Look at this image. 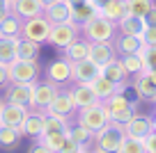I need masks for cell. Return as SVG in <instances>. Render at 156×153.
I'll return each instance as SVG.
<instances>
[{
  "instance_id": "obj_1",
  "label": "cell",
  "mask_w": 156,
  "mask_h": 153,
  "mask_svg": "<svg viewBox=\"0 0 156 153\" xmlns=\"http://www.w3.org/2000/svg\"><path fill=\"white\" fill-rule=\"evenodd\" d=\"M126 137L124 133V124H117V121H108L101 130L94 133V148L103 153H117L122 139Z\"/></svg>"
},
{
  "instance_id": "obj_2",
  "label": "cell",
  "mask_w": 156,
  "mask_h": 153,
  "mask_svg": "<svg viewBox=\"0 0 156 153\" xmlns=\"http://www.w3.org/2000/svg\"><path fill=\"white\" fill-rule=\"evenodd\" d=\"M117 32V23L115 21H108L106 16H94L92 21L80 25V34L87 41H112Z\"/></svg>"
},
{
  "instance_id": "obj_3",
  "label": "cell",
  "mask_w": 156,
  "mask_h": 153,
  "mask_svg": "<svg viewBox=\"0 0 156 153\" xmlns=\"http://www.w3.org/2000/svg\"><path fill=\"white\" fill-rule=\"evenodd\" d=\"M108 107V114H110V121H117V124H126V121L133 119V114L138 112L136 100H129L124 96V91H117L110 98L103 100Z\"/></svg>"
},
{
  "instance_id": "obj_4",
  "label": "cell",
  "mask_w": 156,
  "mask_h": 153,
  "mask_svg": "<svg viewBox=\"0 0 156 153\" xmlns=\"http://www.w3.org/2000/svg\"><path fill=\"white\" fill-rule=\"evenodd\" d=\"M108 121H110V114H108V107H106L103 100L97 103V105H90V107L78 110V114H76V124H80L83 128H87L90 133L101 130Z\"/></svg>"
},
{
  "instance_id": "obj_5",
  "label": "cell",
  "mask_w": 156,
  "mask_h": 153,
  "mask_svg": "<svg viewBox=\"0 0 156 153\" xmlns=\"http://www.w3.org/2000/svg\"><path fill=\"white\" fill-rule=\"evenodd\" d=\"M78 34H80V25H78L76 21H69V23H53L46 41H48L51 46L64 50L69 43H73L78 39Z\"/></svg>"
},
{
  "instance_id": "obj_6",
  "label": "cell",
  "mask_w": 156,
  "mask_h": 153,
  "mask_svg": "<svg viewBox=\"0 0 156 153\" xmlns=\"http://www.w3.org/2000/svg\"><path fill=\"white\" fill-rule=\"evenodd\" d=\"M7 71H9V82H23V85H34L41 76L39 64L25 59H14L12 64H7Z\"/></svg>"
},
{
  "instance_id": "obj_7",
  "label": "cell",
  "mask_w": 156,
  "mask_h": 153,
  "mask_svg": "<svg viewBox=\"0 0 156 153\" xmlns=\"http://www.w3.org/2000/svg\"><path fill=\"white\" fill-rule=\"evenodd\" d=\"M48 32H51V21L46 19L44 14L25 19L23 28H21V37L32 39V41H37V43H44L46 39H48Z\"/></svg>"
},
{
  "instance_id": "obj_8",
  "label": "cell",
  "mask_w": 156,
  "mask_h": 153,
  "mask_svg": "<svg viewBox=\"0 0 156 153\" xmlns=\"http://www.w3.org/2000/svg\"><path fill=\"white\" fill-rule=\"evenodd\" d=\"M60 87L51 80H44V82H34V94H32V110H39V112H46L48 105L53 103V98L58 96Z\"/></svg>"
},
{
  "instance_id": "obj_9",
  "label": "cell",
  "mask_w": 156,
  "mask_h": 153,
  "mask_svg": "<svg viewBox=\"0 0 156 153\" xmlns=\"http://www.w3.org/2000/svg\"><path fill=\"white\" fill-rule=\"evenodd\" d=\"M46 80L55 82V85H67L73 80V71H71V62L67 57H58L53 62H48L46 66Z\"/></svg>"
},
{
  "instance_id": "obj_10",
  "label": "cell",
  "mask_w": 156,
  "mask_h": 153,
  "mask_svg": "<svg viewBox=\"0 0 156 153\" xmlns=\"http://www.w3.org/2000/svg\"><path fill=\"white\" fill-rule=\"evenodd\" d=\"M32 94H34V85H23V82H9L5 89V100L7 103H16L32 110Z\"/></svg>"
},
{
  "instance_id": "obj_11",
  "label": "cell",
  "mask_w": 156,
  "mask_h": 153,
  "mask_svg": "<svg viewBox=\"0 0 156 153\" xmlns=\"http://www.w3.org/2000/svg\"><path fill=\"white\" fill-rule=\"evenodd\" d=\"M71 71H73V82H78V85H90L97 76H101V66L90 57L71 62Z\"/></svg>"
},
{
  "instance_id": "obj_12",
  "label": "cell",
  "mask_w": 156,
  "mask_h": 153,
  "mask_svg": "<svg viewBox=\"0 0 156 153\" xmlns=\"http://www.w3.org/2000/svg\"><path fill=\"white\" fill-rule=\"evenodd\" d=\"M30 107H23V105H16V103H2V107H0V124L5 126H14V128H21L25 121V117H28Z\"/></svg>"
},
{
  "instance_id": "obj_13",
  "label": "cell",
  "mask_w": 156,
  "mask_h": 153,
  "mask_svg": "<svg viewBox=\"0 0 156 153\" xmlns=\"http://www.w3.org/2000/svg\"><path fill=\"white\" fill-rule=\"evenodd\" d=\"M46 112H51V114H60V117H69V119H71L73 112H78L71 91H69V89L58 91V96L53 98V103L48 105V110H46Z\"/></svg>"
},
{
  "instance_id": "obj_14",
  "label": "cell",
  "mask_w": 156,
  "mask_h": 153,
  "mask_svg": "<svg viewBox=\"0 0 156 153\" xmlns=\"http://www.w3.org/2000/svg\"><path fill=\"white\" fill-rule=\"evenodd\" d=\"M151 130H154V126H151V117L149 114H140V112H136L133 119L124 124V133L131 135V137H138V139H145Z\"/></svg>"
},
{
  "instance_id": "obj_15",
  "label": "cell",
  "mask_w": 156,
  "mask_h": 153,
  "mask_svg": "<svg viewBox=\"0 0 156 153\" xmlns=\"http://www.w3.org/2000/svg\"><path fill=\"white\" fill-rule=\"evenodd\" d=\"M44 119H46V112L30 110L28 117H25V121H23V126H21V133L32 137V139H39L44 135Z\"/></svg>"
},
{
  "instance_id": "obj_16",
  "label": "cell",
  "mask_w": 156,
  "mask_h": 153,
  "mask_svg": "<svg viewBox=\"0 0 156 153\" xmlns=\"http://www.w3.org/2000/svg\"><path fill=\"white\" fill-rule=\"evenodd\" d=\"M44 16L51 21V25H53V23H69V21H73L71 5L64 2V0H55V2L46 5L44 7Z\"/></svg>"
},
{
  "instance_id": "obj_17",
  "label": "cell",
  "mask_w": 156,
  "mask_h": 153,
  "mask_svg": "<svg viewBox=\"0 0 156 153\" xmlns=\"http://www.w3.org/2000/svg\"><path fill=\"white\" fill-rule=\"evenodd\" d=\"M117 53H115V46L112 41H90V59L97 62L99 66L108 64L110 59H115Z\"/></svg>"
},
{
  "instance_id": "obj_18",
  "label": "cell",
  "mask_w": 156,
  "mask_h": 153,
  "mask_svg": "<svg viewBox=\"0 0 156 153\" xmlns=\"http://www.w3.org/2000/svg\"><path fill=\"white\" fill-rule=\"evenodd\" d=\"M101 76H106L108 80H112V82H117V85L122 87V91L126 89L129 73H126V69H124V64H122L119 57H115V59H110L108 64H103V66H101Z\"/></svg>"
},
{
  "instance_id": "obj_19",
  "label": "cell",
  "mask_w": 156,
  "mask_h": 153,
  "mask_svg": "<svg viewBox=\"0 0 156 153\" xmlns=\"http://www.w3.org/2000/svg\"><path fill=\"white\" fill-rule=\"evenodd\" d=\"M73 96V103H76L78 110H83V107H90V105H97V103H101V98H99L97 94H94V89L90 85H78L73 89H69Z\"/></svg>"
},
{
  "instance_id": "obj_20",
  "label": "cell",
  "mask_w": 156,
  "mask_h": 153,
  "mask_svg": "<svg viewBox=\"0 0 156 153\" xmlns=\"http://www.w3.org/2000/svg\"><path fill=\"white\" fill-rule=\"evenodd\" d=\"M12 12H14L19 19H32V16L44 14V5L41 0H14L12 2Z\"/></svg>"
},
{
  "instance_id": "obj_21",
  "label": "cell",
  "mask_w": 156,
  "mask_h": 153,
  "mask_svg": "<svg viewBox=\"0 0 156 153\" xmlns=\"http://www.w3.org/2000/svg\"><path fill=\"white\" fill-rule=\"evenodd\" d=\"M115 46V53L122 57V55H131V53H138L142 48V39L140 37H133V34H119V37L112 41Z\"/></svg>"
},
{
  "instance_id": "obj_22",
  "label": "cell",
  "mask_w": 156,
  "mask_h": 153,
  "mask_svg": "<svg viewBox=\"0 0 156 153\" xmlns=\"http://www.w3.org/2000/svg\"><path fill=\"white\" fill-rule=\"evenodd\" d=\"M19 41L21 37H0V64H12L19 59Z\"/></svg>"
},
{
  "instance_id": "obj_23",
  "label": "cell",
  "mask_w": 156,
  "mask_h": 153,
  "mask_svg": "<svg viewBox=\"0 0 156 153\" xmlns=\"http://www.w3.org/2000/svg\"><path fill=\"white\" fill-rule=\"evenodd\" d=\"M133 89H136L138 98H142V100H151L156 96V85L151 82V78L145 71L133 76Z\"/></svg>"
},
{
  "instance_id": "obj_24",
  "label": "cell",
  "mask_w": 156,
  "mask_h": 153,
  "mask_svg": "<svg viewBox=\"0 0 156 153\" xmlns=\"http://www.w3.org/2000/svg\"><path fill=\"white\" fill-rule=\"evenodd\" d=\"M147 23L145 19H140V16H131L126 14L122 21H117V30H119V34H133V37H140L142 32H145Z\"/></svg>"
},
{
  "instance_id": "obj_25",
  "label": "cell",
  "mask_w": 156,
  "mask_h": 153,
  "mask_svg": "<svg viewBox=\"0 0 156 153\" xmlns=\"http://www.w3.org/2000/svg\"><path fill=\"white\" fill-rule=\"evenodd\" d=\"M90 87L94 89V94L99 96L101 100H106V98H110L112 94H117V91H122V87L117 85V82H112V80H108L106 76H97L92 82H90Z\"/></svg>"
},
{
  "instance_id": "obj_26",
  "label": "cell",
  "mask_w": 156,
  "mask_h": 153,
  "mask_svg": "<svg viewBox=\"0 0 156 153\" xmlns=\"http://www.w3.org/2000/svg\"><path fill=\"white\" fill-rule=\"evenodd\" d=\"M21 28H23V19H19L12 9L0 19V34L2 37H21Z\"/></svg>"
},
{
  "instance_id": "obj_27",
  "label": "cell",
  "mask_w": 156,
  "mask_h": 153,
  "mask_svg": "<svg viewBox=\"0 0 156 153\" xmlns=\"http://www.w3.org/2000/svg\"><path fill=\"white\" fill-rule=\"evenodd\" d=\"M21 128H14V126H5L0 124V148H5V151H12L21 144Z\"/></svg>"
},
{
  "instance_id": "obj_28",
  "label": "cell",
  "mask_w": 156,
  "mask_h": 153,
  "mask_svg": "<svg viewBox=\"0 0 156 153\" xmlns=\"http://www.w3.org/2000/svg\"><path fill=\"white\" fill-rule=\"evenodd\" d=\"M62 57H67L69 62H78V59L90 57V41L87 39H76L73 43H69L67 48L62 50Z\"/></svg>"
},
{
  "instance_id": "obj_29",
  "label": "cell",
  "mask_w": 156,
  "mask_h": 153,
  "mask_svg": "<svg viewBox=\"0 0 156 153\" xmlns=\"http://www.w3.org/2000/svg\"><path fill=\"white\" fill-rule=\"evenodd\" d=\"M41 43L32 41V39H25L21 37L19 41V59H25V62H37L39 59V53H41Z\"/></svg>"
},
{
  "instance_id": "obj_30",
  "label": "cell",
  "mask_w": 156,
  "mask_h": 153,
  "mask_svg": "<svg viewBox=\"0 0 156 153\" xmlns=\"http://www.w3.org/2000/svg\"><path fill=\"white\" fill-rule=\"evenodd\" d=\"M101 12H99V7H94V5H90L87 0L85 2H80V5H76V7H71V16H73V21H76L78 25H83V23H87V21H92L94 16H99Z\"/></svg>"
},
{
  "instance_id": "obj_31",
  "label": "cell",
  "mask_w": 156,
  "mask_h": 153,
  "mask_svg": "<svg viewBox=\"0 0 156 153\" xmlns=\"http://www.w3.org/2000/svg\"><path fill=\"white\" fill-rule=\"evenodd\" d=\"M101 16H106L108 21H122L126 16V2L124 0H108L106 5L101 7Z\"/></svg>"
},
{
  "instance_id": "obj_32",
  "label": "cell",
  "mask_w": 156,
  "mask_h": 153,
  "mask_svg": "<svg viewBox=\"0 0 156 153\" xmlns=\"http://www.w3.org/2000/svg\"><path fill=\"white\" fill-rule=\"evenodd\" d=\"M69 128H71L69 117H60V114H51V112H46L44 133H69Z\"/></svg>"
},
{
  "instance_id": "obj_33",
  "label": "cell",
  "mask_w": 156,
  "mask_h": 153,
  "mask_svg": "<svg viewBox=\"0 0 156 153\" xmlns=\"http://www.w3.org/2000/svg\"><path fill=\"white\" fill-rule=\"evenodd\" d=\"M67 135H69V137H71L73 142L78 144V146H85V148H90V144H94V133H90V130H87V128H83L80 124L71 126Z\"/></svg>"
},
{
  "instance_id": "obj_34",
  "label": "cell",
  "mask_w": 156,
  "mask_h": 153,
  "mask_svg": "<svg viewBox=\"0 0 156 153\" xmlns=\"http://www.w3.org/2000/svg\"><path fill=\"white\" fill-rule=\"evenodd\" d=\"M124 2H126V14L140 16V19H145L147 12H149L151 7L156 5L154 0H124Z\"/></svg>"
},
{
  "instance_id": "obj_35",
  "label": "cell",
  "mask_w": 156,
  "mask_h": 153,
  "mask_svg": "<svg viewBox=\"0 0 156 153\" xmlns=\"http://www.w3.org/2000/svg\"><path fill=\"white\" fill-rule=\"evenodd\" d=\"M117 153H147L145 139H138V137L126 135V137L122 139V144H119V148H117Z\"/></svg>"
},
{
  "instance_id": "obj_36",
  "label": "cell",
  "mask_w": 156,
  "mask_h": 153,
  "mask_svg": "<svg viewBox=\"0 0 156 153\" xmlns=\"http://www.w3.org/2000/svg\"><path fill=\"white\" fill-rule=\"evenodd\" d=\"M39 142L46 144L53 153H60V148H62L64 142H67V133H44L39 137Z\"/></svg>"
},
{
  "instance_id": "obj_37",
  "label": "cell",
  "mask_w": 156,
  "mask_h": 153,
  "mask_svg": "<svg viewBox=\"0 0 156 153\" xmlns=\"http://www.w3.org/2000/svg\"><path fill=\"white\" fill-rule=\"evenodd\" d=\"M122 64H124V69H126V73L129 76H138V73H142L145 71V66H142V57L138 53H131V55H122Z\"/></svg>"
},
{
  "instance_id": "obj_38",
  "label": "cell",
  "mask_w": 156,
  "mask_h": 153,
  "mask_svg": "<svg viewBox=\"0 0 156 153\" xmlns=\"http://www.w3.org/2000/svg\"><path fill=\"white\" fill-rule=\"evenodd\" d=\"M138 55L142 57V66H145V71L156 69V46H145V43H142V48L138 50Z\"/></svg>"
},
{
  "instance_id": "obj_39",
  "label": "cell",
  "mask_w": 156,
  "mask_h": 153,
  "mask_svg": "<svg viewBox=\"0 0 156 153\" xmlns=\"http://www.w3.org/2000/svg\"><path fill=\"white\" fill-rule=\"evenodd\" d=\"M140 39L145 46H156V25H147L145 32L140 34Z\"/></svg>"
},
{
  "instance_id": "obj_40",
  "label": "cell",
  "mask_w": 156,
  "mask_h": 153,
  "mask_svg": "<svg viewBox=\"0 0 156 153\" xmlns=\"http://www.w3.org/2000/svg\"><path fill=\"white\" fill-rule=\"evenodd\" d=\"M145 148H147V153H156V130H151L145 137Z\"/></svg>"
},
{
  "instance_id": "obj_41",
  "label": "cell",
  "mask_w": 156,
  "mask_h": 153,
  "mask_svg": "<svg viewBox=\"0 0 156 153\" xmlns=\"http://www.w3.org/2000/svg\"><path fill=\"white\" fill-rule=\"evenodd\" d=\"M28 153H53V151H51V148L46 146V144H41V142L37 139V142H34L32 146L28 148Z\"/></svg>"
},
{
  "instance_id": "obj_42",
  "label": "cell",
  "mask_w": 156,
  "mask_h": 153,
  "mask_svg": "<svg viewBox=\"0 0 156 153\" xmlns=\"http://www.w3.org/2000/svg\"><path fill=\"white\" fill-rule=\"evenodd\" d=\"M76 148H80V146H78V144H76V142H73V139L67 135V142H64V146L60 148V153H73Z\"/></svg>"
},
{
  "instance_id": "obj_43",
  "label": "cell",
  "mask_w": 156,
  "mask_h": 153,
  "mask_svg": "<svg viewBox=\"0 0 156 153\" xmlns=\"http://www.w3.org/2000/svg\"><path fill=\"white\" fill-rule=\"evenodd\" d=\"M9 85V71H7V64H0V87Z\"/></svg>"
},
{
  "instance_id": "obj_44",
  "label": "cell",
  "mask_w": 156,
  "mask_h": 153,
  "mask_svg": "<svg viewBox=\"0 0 156 153\" xmlns=\"http://www.w3.org/2000/svg\"><path fill=\"white\" fill-rule=\"evenodd\" d=\"M145 23H147V25H156V5L151 7L149 12H147V16H145Z\"/></svg>"
},
{
  "instance_id": "obj_45",
  "label": "cell",
  "mask_w": 156,
  "mask_h": 153,
  "mask_svg": "<svg viewBox=\"0 0 156 153\" xmlns=\"http://www.w3.org/2000/svg\"><path fill=\"white\" fill-rule=\"evenodd\" d=\"M9 9H12V5H9V2H7V0H0V19H2V16H5Z\"/></svg>"
},
{
  "instance_id": "obj_46",
  "label": "cell",
  "mask_w": 156,
  "mask_h": 153,
  "mask_svg": "<svg viewBox=\"0 0 156 153\" xmlns=\"http://www.w3.org/2000/svg\"><path fill=\"white\" fill-rule=\"evenodd\" d=\"M87 2H90V5H94V7H99V12H101V7L106 5L108 0H87Z\"/></svg>"
},
{
  "instance_id": "obj_47",
  "label": "cell",
  "mask_w": 156,
  "mask_h": 153,
  "mask_svg": "<svg viewBox=\"0 0 156 153\" xmlns=\"http://www.w3.org/2000/svg\"><path fill=\"white\" fill-rule=\"evenodd\" d=\"M145 73H147V76L151 78V82H154V85H156V69H151V71H145Z\"/></svg>"
},
{
  "instance_id": "obj_48",
  "label": "cell",
  "mask_w": 156,
  "mask_h": 153,
  "mask_svg": "<svg viewBox=\"0 0 156 153\" xmlns=\"http://www.w3.org/2000/svg\"><path fill=\"white\" fill-rule=\"evenodd\" d=\"M64 2H69L71 7H76V5H80V2H85V0H64Z\"/></svg>"
},
{
  "instance_id": "obj_49",
  "label": "cell",
  "mask_w": 156,
  "mask_h": 153,
  "mask_svg": "<svg viewBox=\"0 0 156 153\" xmlns=\"http://www.w3.org/2000/svg\"><path fill=\"white\" fill-rule=\"evenodd\" d=\"M73 153H90V148H85V146H80V148H76Z\"/></svg>"
},
{
  "instance_id": "obj_50",
  "label": "cell",
  "mask_w": 156,
  "mask_h": 153,
  "mask_svg": "<svg viewBox=\"0 0 156 153\" xmlns=\"http://www.w3.org/2000/svg\"><path fill=\"white\" fill-rule=\"evenodd\" d=\"M151 126H154V130H156V114H151Z\"/></svg>"
},
{
  "instance_id": "obj_51",
  "label": "cell",
  "mask_w": 156,
  "mask_h": 153,
  "mask_svg": "<svg viewBox=\"0 0 156 153\" xmlns=\"http://www.w3.org/2000/svg\"><path fill=\"white\" fill-rule=\"evenodd\" d=\"M51 2H55V0H41V5H44V7H46V5H51Z\"/></svg>"
},
{
  "instance_id": "obj_52",
  "label": "cell",
  "mask_w": 156,
  "mask_h": 153,
  "mask_svg": "<svg viewBox=\"0 0 156 153\" xmlns=\"http://www.w3.org/2000/svg\"><path fill=\"white\" fill-rule=\"evenodd\" d=\"M90 153H103V151H99V148H92V151H90Z\"/></svg>"
},
{
  "instance_id": "obj_53",
  "label": "cell",
  "mask_w": 156,
  "mask_h": 153,
  "mask_svg": "<svg viewBox=\"0 0 156 153\" xmlns=\"http://www.w3.org/2000/svg\"><path fill=\"white\" fill-rule=\"evenodd\" d=\"M2 103H5V100H2V98H0V107H2Z\"/></svg>"
},
{
  "instance_id": "obj_54",
  "label": "cell",
  "mask_w": 156,
  "mask_h": 153,
  "mask_svg": "<svg viewBox=\"0 0 156 153\" xmlns=\"http://www.w3.org/2000/svg\"><path fill=\"white\" fill-rule=\"evenodd\" d=\"M7 2H9V5H12V2H14V0H7Z\"/></svg>"
},
{
  "instance_id": "obj_55",
  "label": "cell",
  "mask_w": 156,
  "mask_h": 153,
  "mask_svg": "<svg viewBox=\"0 0 156 153\" xmlns=\"http://www.w3.org/2000/svg\"><path fill=\"white\" fill-rule=\"evenodd\" d=\"M151 100H154V103H156V96H154V98H151Z\"/></svg>"
},
{
  "instance_id": "obj_56",
  "label": "cell",
  "mask_w": 156,
  "mask_h": 153,
  "mask_svg": "<svg viewBox=\"0 0 156 153\" xmlns=\"http://www.w3.org/2000/svg\"><path fill=\"white\" fill-rule=\"evenodd\" d=\"M0 37H2V34H0Z\"/></svg>"
}]
</instances>
